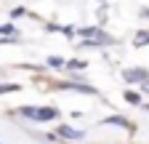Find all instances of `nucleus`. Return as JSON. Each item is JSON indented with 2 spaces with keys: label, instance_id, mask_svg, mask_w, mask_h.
I'll use <instances>...</instances> for the list:
<instances>
[{
  "label": "nucleus",
  "instance_id": "12",
  "mask_svg": "<svg viewBox=\"0 0 149 144\" xmlns=\"http://www.w3.org/2000/svg\"><path fill=\"white\" fill-rule=\"evenodd\" d=\"M141 94H146V96H149V80H146V83H141Z\"/></svg>",
  "mask_w": 149,
  "mask_h": 144
},
{
  "label": "nucleus",
  "instance_id": "4",
  "mask_svg": "<svg viewBox=\"0 0 149 144\" xmlns=\"http://www.w3.org/2000/svg\"><path fill=\"white\" fill-rule=\"evenodd\" d=\"M123 80L128 83V85H141V83H146L149 80V69L146 67H128V69H123Z\"/></svg>",
  "mask_w": 149,
  "mask_h": 144
},
{
  "label": "nucleus",
  "instance_id": "1",
  "mask_svg": "<svg viewBox=\"0 0 149 144\" xmlns=\"http://www.w3.org/2000/svg\"><path fill=\"white\" fill-rule=\"evenodd\" d=\"M13 115L29 123H59L61 120V110L53 104H22L13 110Z\"/></svg>",
  "mask_w": 149,
  "mask_h": 144
},
{
  "label": "nucleus",
  "instance_id": "10",
  "mask_svg": "<svg viewBox=\"0 0 149 144\" xmlns=\"http://www.w3.org/2000/svg\"><path fill=\"white\" fill-rule=\"evenodd\" d=\"M16 91H22L19 83H0V96L3 94H16Z\"/></svg>",
  "mask_w": 149,
  "mask_h": 144
},
{
  "label": "nucleus",
  "instance_id": "13",
  "mask_svg": "<svg viewBox=\"0 0 149 144\" xmlns=\"http://www.w3.org/2000/svg\"><path fill=\"white\" fill-rule=\"evenodd\" d=\"M141 16H144V19H149V8H144V11H141Z\"/></svg>",
  "mask_w": 149,
  "mask_h": 144
},
{
  "label": "nucleus",
  "instance_id": "9",
  "mask_svg": "<svg viewBox=\"0 0 149 144\" xmlns=\"http://www.w3.org/2000/svg\"><path fill=\"white\" fill-rule=\"evenodd\" d=\"M123 99H125L128 104H133V107H141V104H144V99H141V94H139V91H125V94H123Z\"/></svg>",
  "mask_w": 149,
  "mask_h": 144
},
{
  "label": "nucleus",
  "instance_id": "8",
  "mask_svg": "<svg viewBox=\"0 0 149 144\" xmlns=\"http://www.w3.org/2000/svg\"><path fill=\"white\" fill-rule=\"evenodd\" d=\"M133 45H136V48L149 45V29H139V32L133 35Z\"/></svg>",
  "mask_w": 149,
  "mask_h": 144
},
{
  "label": "nucleus",
  "instance_id": "14",
  "mask_svg": "<svg viewBox=\"0 0 149 144\" xmlns=\"http://www.w3.org/2000/svg\"><path fill=\"white\" fill-rule=\"evenodd\" d=\"M99 3H104V0H99Z\"/></svg>",
  "mask_w": 149,
  "mask_h": 144
},
{
  "label": "nucleus",
  "instance_id": "3",
  "mask_svg": "<svg viewBox=\"0 0 149 144\" xmlns=\"http://www.w3.org/2000/svg\"><path fill=\"white\" fill-rule=\"evenodd\" d=\"M53 134L59 136V141H61V144H77V141H83V139H85V131L74 128V125H69V123H59Z\"/></svg>",
  "mask_w": 149,
  "mask_h": 144
},
{
  "label": "nucleus",
  "instance_id": "7",
  "mask_svg": "<svg viewBox=\"0 0 149 144\" xmlns=\"http://www.w3.org/2000/svg\"><path fill=\"white\" fill-rule=\"evenodd\" d=\"M64 56H48L45 59V67H51V69H56V72H64Z\"/></svg>",
  "mask_w": 149,
  "mask_h": 144
},
{
  "label": "nucleus",
  "instance_id": "6",
  "mask_svg": "<svg viewBox=\"0 0 149 144\" xmlns=\"http://www.w3.org/2000/svg\"><path fill=\"white\" fill-rule=\"evenodd\" d=\"M85 67H88L85 59H67L64 62V72H69V75H80Z\"/></svg>",
  "mask_w": 149,
  "mask_h": 144
},
{
  "label": "nucleus",
  "instance_id": "2",
  "mask_svg": "<svg viewBox=\"0 0 149 144\" xmlns=\"http://www.w3.org/2000/svg\"><path fill=\"white\" fill-rule=\"evenodd\" d=\"M51 88H56V91H72V94H83V96H99V88L91 85L83 80V75H69L67 80H59L53 83Z\"/></svg>",
  "mask_w": 149,
  "mask_h": 144
},
{
  "label": "nucleus",
  "instance_id": "5",
  "mask_svg": "<svg viewBox=\"0 0 149 144\" xmlns=\"http://www.w3.org/2000/svg\"><path fill=\"white\" fill-rule=\"evenodd\" d=\"M99 125H117V128H123V131H133V123H130L128 117H123V115H107V117L99 120Z\"/></svg>",
  "mask_w": 149,
  "mask_h": 144
},
{
  "label": "nucleus",
  "instance_id": "11",
  "mask_svg": "<svg viewBox=\"0 0 149 144\" xmlns=\"http://www.w3.org/2000/svg\"><path fill=\"white\" fill-rule=\"evenodd\" d=\"M8 16L16 22V19H24V16H29V11H27L24 6H16V8H11V13H8Z\"/></svg>",
  "mask_w": 149,
  "mask_h": 144
}]
</instances>
